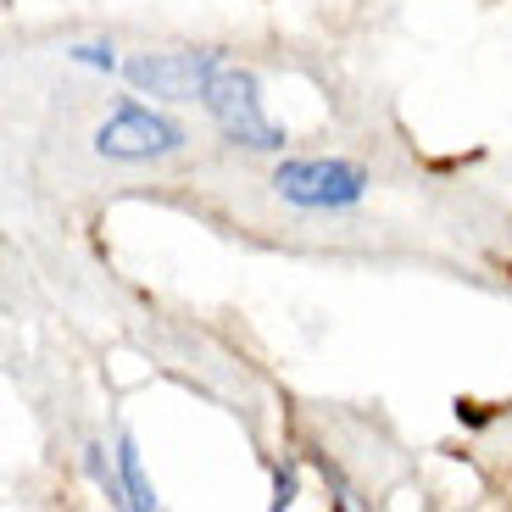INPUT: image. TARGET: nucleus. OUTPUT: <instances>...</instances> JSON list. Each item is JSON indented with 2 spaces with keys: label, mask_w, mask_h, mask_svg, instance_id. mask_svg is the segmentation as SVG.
<instances>
[{
  "label": "nucleus",
  "mask_w": 512,
  "mask_h": 512,
  "mask_svg": "<svg viewBox=\"0 0 512 512\" xmlns=\"http://www.w3.org/2000/svg\"><path fill=\"white\" fill-rule=\"evenodd\" d=\"M268 184L284 206H301V212H346V206L368 201L373 173L362 162H346V156H290V162L273 167Z\"/></svg>",
  "instance_id": "1"
},
{
  "label": "nucleus",
  "mask_w": 512,
  "mask_h": 512,
  "mask_svg": "<svg viewBox=\"0 0 512 512\" xmlns=\"http://www.w3.org/2000/svg\"><path fill=\"white\" fill-rule=\"evenodd\" d=\"M201 106H206V117L218 123V134L229 145H245V151H284V128L262 112V84H256V73L234 67L229 56L218 62Z\"/></svg>",
  "instance_id": "2"
},
{
  "label": "nucleus",
  "mask_w": 512,
  "mask_h": 512,
  "mask_svg": "<svg viewBox=\"0 0 512 512\" xmlns=\"http://www.w3.org/2000/svg\"><path fill=\"white\" fill-rule=\"evenodd\" d=\"M184 140H190L184 123H173V117L151 112L140 101H123L117 112H106L90 134L95 156H112V162H156V156L184 151Z\"/></svg>",
  "instance_id": "3"
},
{
  "label": "nucleus",
  "mask_w": 512,
  "mask_h": 512,
  "mask_svg": "<svg viewBox=\"0 0 512 512\" xmlns=\"http://www.w3.org/2000/svg\"><path fill=\"white\" fill-rule=\"evenodd\" d=\"M218 62L223 51H140L123 62V78L156 101H201Z\"/></svg>",
  "instance_id": "4"
},
{
  "label": "nucleus",
  "mask_w": 512,
  "mask_h": 512,
  "mask_svg": "<svg viewBox=\"0 0 512 512\" xmlns=\"http://www.w3.org/2000/svg\"><path fill=\"white\" fill-rule=\"evenodd\" d=\"M117 474H123L128 507L134 512L156 507V490H151V479H145V468H140V446H134V435H117Z\"/></svg>",
  "instance_id": "5"
},
{
  "label": "nucleus",
  "mask_w": 512,
  "mask_h": 512,
  "mask_svg": "<svg viewBox=\"0 0 512 512\" xmlns=\"http://www.w3.org/2000/svg\"><path fill=\"white\" fill-rule=\"evenodd\" d=\"M73 56L78 67H101V73H112V67H123L117 62V51H112V39H84V45H73Z\"/></svg>",
  "instance_id": "6"
}]
</instances>
